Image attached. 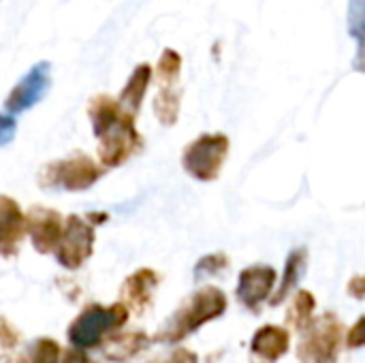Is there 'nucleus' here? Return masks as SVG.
Returning <instances> with one entry per match:
<instances>
[{"instance_id": "18", "label": "nucleus", "mask_w": 365, "mask_h": 363, "mask_svg": "<svg viewBox=\"0 0 365 363\" xmlns=\"http://www.w3.org/2000/svg\"><path fill=\"white\" fill-rule=\"evenodd\" d=\"M314 308H317L314 295L306 289H299L293 295V302L287 310V325L295 332H304L314 319Z\"/></svg>"}, {"instance_id": "9", "label": "nucleus", "mask_w": 365, "mask_h": 363, "mask_svg": "<svg viewBox=\"0 0 365 363\" xmlns=\"http://www.w3.org/2000/svg\"><path fill=\"white\" fill-rule=\"evenodd\" d=\"M51 88V64L47 60L36 62L11 90V94L4 101V109L15 116L32 109L38 101L47 96Z\"/></svg>"}, {"instance_id": "27", "label": "nucleus", "mask_w": 365, "mask_h": 363, "mask_svg": "<svg viewBox=\"0 0 365 363\" xmlns=\"http://www.w3.org/2000/svg\"><path fill=\"white\" fill-rule=\"evenodd\" d=\"M349 293H351L355 300H364V295H365L364 276H355V278L349 282Z\"/></svg>"}, {"instance_id": "19", "label": "nucleus", "mask_w": 365, "mask_h": 363, "mask_svg": "<svg viewBox=\"0 0 365 363\" xmlns=\"http://www.w3.org/2000/svg\"><path fill=\"white\" fill-rule=\"evenodd\" d=\"M62 349L51 338H36L28 347H24L15 363H60Z\"/></svg>"}, {"instance_id": "21", "label": "nucleus", "mask_w": 365, "mask_h": 363, "mask_svg": "<svg viewBox=\"0 0 365 363\" xmlns=\"http://www.w3.org/2000/svg\"><path fill=\"white\" fill-rule=\"evenodd\" d=\"M229 257L225 252H214V255H205L199 259V263L195 265V278H207V276H218L229 267Z\"/></svg>"}, {"instance_id": "2", "label": "nucleus", "mask_w": 365, "mask_h": 363, "mask_svg": "<svg viewBox=\"0 0 365 363\" xmlns=\"http://www.w3.org/2000/svg\"><path fill=\"white\" fill-rule=\"evenodd\" d=\"M227 295L218 287H203L182 302V306L156 332L154 340L163 344H178L205 323L220 319L227 312Z\"/></svg>"}, {"instance_id": "11", "label": "nucleus", "mask_w": 365, "mask_h": 363, "mask_svg": "<svg viewBox=\"0 0 365 363\" xmlns=\"http://www.w3.org/2000/svg\"><path fill=\"white\" fill-rule=\"evenodd\" d=\"M276 280H278V272L272 265H252V267H246L240 274L237 291H235L240 304L244 308L257 312L263 306V302H267L269 295L274 293Z\"/></svg>"}, {"instance_id": "22", "label": "nucleus", "mask_w": 365, "mask_h": 363, "mask_svg": "<svg viewBox=\"0 0 365 363\" xmlns=\"http://www.w3.org/2000/svg\"><path fill=\"white\" fill-rule=\"evenodd\" d=\"M349 30L357 39L359 45V58H361V41H364V0H351L349 6Z\"/></svg>"}, {"instance_id": "10", "label": "nucleus", "mask_w": 365, "mask_h": 363, "mask_svg": "<svg viewBox=\"0 0 365 363\" xmlns=\"http://www.w3.org/2000/svg\"><path fill=\"white\" fill-rule=\"evenodd\" d=\"M24 216H26V233L30 235L34 250L38 255L53 252L62 233V225H64V218L60 216V212L51 208H43V205H32Z\"/></svg>"}, {"instance_id": "1", "label": "nucleus", "mask_w": 365, "mask_h": 363, "mask_svg": "<svg viewBox=\"0 0 365 363\" xmlns=\"http://www.w3.org/2000/svg\"><path fill=\"white\" fill-rule=\"evenodd\" d=\"M88 118L98 141V160L105 169L122 167L143 148V137L135 126V116L124 111L118 98L96 94L88 103Z\"/></svg>"}, {"instance_id": "17", "label": "nucleus", "mask_w": 365, "mask_h": 363, "mask_svg": "<svg viewBox=\"0 0 365 363\" xmlns=\"http://www.w3.org/2000/svg\"><path fill=\"white\" fill-rule=\"evenodd\" d=\"M152 81V66L148 62L143 64H137L133 75L128 77V81L124 83L120 96H118V103L122 105L124 111H128L130 116L137 118L139 109H141V103H143V96L148 92V86Z\"/></svg>"}, {"instance_id": "8", "label": "nucleus", "mask_w": 365, "mask_h": 363, "mask_svg": "<svg viewBox=\"0 0 365 363\" xmlns=\"http://www.w3.org/2000/svg\"><path fill=\"white\" fill-rule=\"evenodd\" d=\"M180 68L182 56L175 49H165L156 64L158 92L154 98V113L163 126H173L180 118Z\"/></svg>"}, {"instance_id": "12", "label": "nucleus", "mask_w": 365, "mask_h": 363, "mask_svg": "<svg viewBox=\"0 0 365 363\" xmlns=\"http://www.w3.org/2000/svg\"><path fill=\"white\" fill-rule=\"evenodd\" d=\"M160 282V276L150 270V267H141L137 272H133L120 289V304L133 312V315H143L150 306H152V297L154 291Z\"/></svg>"}, {"instance_id": "3", "label": "nucleus", "mask_w": 365, "mask_h": 363, "mask_svg": "<svg viewBox=\"0 0 365 363\" xmlns=\"http://www.w3.org/2000/svg\"><path fill=\"white\" fill-rule=\"evenodd\" d=\"M128 317L130 312L120 302L111 306L88 304L68 325L66 338L75 349H98L109 336H113L126 325Z\"/></svg>"}, {"instance_id": "24", "label": "nucleus", "mask_w": 365, "mask_h": 363, "mask_svg": "<svg viewBox=\"0 0 365 363\" xmlns=\"http://www.w3.org/2000/svg\"><path fill=\"white\" fill-rule=\"evenodd\" d=\"M365 344V317H359V321L349 329L346 334V347L357 351Z\"/></svg>"}, {"instance_id": "13", "label": "nucleus", "mask_w": 365, "mask_h": 363, "mask_svg": "<svg viewBox=\"0 0 365 363\" xmlns=\"http://www.w3.org/2000/svg\"><path fill=\"white\" fill-rule=\"evenodd\" d=\"M26 235V216L13 197L0 195V257L11 259L17 255Z\"/></svg>"}, {"instance_id": "26", "label": "nucleus", "mask_w": 365, "mask_h": 363, "mask_svg": "<svg viewBox=\"0 0 365 363\" xmlns=\"http://www.w3.org/2000/svg\"><path fill=\"white\" fill-rule=\"evenodd\" d=\"M60 363H98V362H94L90 355H86V351H83V349H75V347H71L68 351H62V355H60Z\"/></svg>"}, {"instance_id": "23", "label": "nucleus", "mask_w": 365, "mask_h": 363, "mask_svg": "<svg viewBox=\"0 0 365 363\" xmlns=\"http://www.w3.org/2000/svg\"><path fill=\"white\" fill-rule=\"evenodd\" d=\"M148 363H199V357L188 349H173L163 357H154Z\"/></svg>"}, {"instance_id": "25", "label": "nucleus", "mask_w": 365, "mask_h": 363, "mask_svg": "<svg viewBox=\"0 0 365 363\" xmlns=\"http://www.w3.org/2000/svg\"><path fill=\"white\" fill-rule=\"evenodd\" d=\"M17 133V122L13 116H6V113H0V148L11 143V139L15 137Z\"/></svg>"}, {"instance_id": "7", "label": "nucleus", "mask_w": 365, "mask_h": 363, "mask_svg": "<svg viewBox=\"0 0 365 363\" xmlns=\"http://www.w3.org/2000/svg\"><path fill=\"white\" fill-rule=\"evenodd\" d=\"M94 240H96V227L88 220V216L71 214L66 216L62 225L60 240L53 248L56 261L64 270H79L94 252Z\"/></svg>"}, {"instance_id": "5", "label": "nucleus", "mask_w": 365, "mask_h": 363, "mask_svg": "<svg viewBox=\"0 0 365 363\" xmlns=\"http://www.w3.org/2000/svg\"><path fill=\"white\" fill-rule=\"evenodd\" d=\"M229 150H231V141L227 135L205 133L184 148L182 167L190 178L199 182H214L222 171Z\"/></svg>"}, {"instance_id": "20", "label": "nucleus", "mask_w": 365, "mask_h": 363, "mask_svg": "<svg viewBox=\"0 0 365 363\" xmlns=\"http://www.w3.org/2000/svg\"><path fill=\"white\" fill-rule=\"evenodd\" d=\"M21 351V334L11 321L0 317V363H15Z\"/></svg>"}, {"instance_id": "16", "label": "nucleus", "mask_w": 365, "mask_h": 363, "mask_svg": "<svg viewBox=\"0 0 365 363\" xmlns=\"http://www.w3.org/2000/svg\"><path fill=\"white\" fill-rule=\"evenodd\" d=\"M306 270H308V250L304 246H299L289 252L287 263H284V274L280 278V287L276 289V293L269 295V304L280 306L297 289V285L306 276Z\"/></svg>"}, {"instance_id": "4", "label": "nucleus", "mask_w": 365, "mask_h": 363, "mask_svg": "<svg viewBox=\"0 0 365 363\" xmlns=\"http://www.w3.org/2000/svg\"><path fill=\"white\" fill-rule=\"evenodd\" d=\"M103 175H105L103 165H98L92 156L77 152L66 158L47 163L38 171V186L45 190L81 193L94 186Z\"/></svg>"}, {"instance_id": "14", "label": "nucleus", "mask_w": 365, "mask_h": 363, "mask_svg": "<svg viewBox=\"0 0 365 363\" xmlns=\"http://www.w3.org/2000/svg\"><path fill=\"white\" fill-rule=\"evenodd\" d=\"M291 347V336L280 325H263L255 332L250 340V357L252 363L280 362Z\"/></svg>"}, {"instance_id": "6", "label": "nucleus", "mask_w": 365, "mask_h": 363, "mask_svg": "<svg viewBox=\"0 0 365 363\" xmlns=\"http://www.w3.org/2000/svg\"><path fill=\"white\" fill-rule=\"evenodd\" d=\"M297 344L299 363H338L342 349V323L334 312H325L302 332Z\"/></svg>"}, {"instance_id": "15", "label": "nucleus", "mask_w": 365, "mask_h": 363, "mask_svg": "<svg viewBox=\"0 0 365 363\" xmlns=\"http://www.w3.org/2000/svg\"><path fill=\"white\" fill-rule=\"evenodd\" d=\"M148 347H150V338L143 332H126V334L115 332L103 342V355L109 362L124 363L135 359Z\"/></svg>"}]
</instances>
